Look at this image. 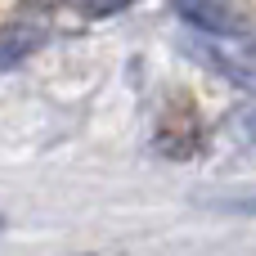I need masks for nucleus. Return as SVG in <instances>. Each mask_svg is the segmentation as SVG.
Instances as JSON below:
<instances>
[{"instance_id":"obj_3","label":"nucleus","mask_w":256,"mask_h":256,"mask_svg":"<svg viewBox=\"0 0 256 256\" xmlns=\"http://www.w3.org/2000/svg\"><path fill=\"white\" fill-rule=\"evenodd\" d=\"M72 9H81V14H90V18H108V14H117V9H126L130 0H68Z\"/></svg>"},{"instance_id":"obj_7","label":"nucleus","mask_w":256,"mask_h":256,"mask_svg":"<svg viewBox=\"0 0 256 256\" xmlns=\"http://www.w3.org/2000/svg\"><path fill=\"white\" fill-rule=\"evenodd\" d=\"M0 230H4V216H0Z\"/></svg>"},{"instance_id":"obj_4","label":"nucleus","mask_w":256,"mask_h":256,"mask_svg":"<svg viewBox=\"0 0 256 256\" xmlns=\"http://www.w3.org/2000/svg\"><path fill=\"white\" fill-rule=\"evenodd\" d=\"M216 207H225V212H243V216H256V189L238 194V198H225V202H216Z\"/></svg>"},{"instance_id":"obj_6","label":"nucleus","mask_w":256,"mask_h":256,"mask_svg":"<svg viewBox=\"0 0 256 256\" xmlns=\"http://www.w3.org/2000/svg\"><path fill=\"white\" fill-rule=\"evenodd\" d=\"M248 63H252V68H256V40H252V45H248Z\"/></svg>"},{"instance_id":"obj_2","label":"nucleus","mask_w":256,"mask_h":256,"mask_svg":"<svg viewBox=\"0 0 256 256\" xmlns=\"http://www.w3.org/2000/svg\"><path fill=\"white\" fill-rule=\"evenodd\" d=\"M45 36H50V32H45L40 22H9V27L0 32V72L27 63V58L45 45Z\"/></svg>"},{"instance_id":"obj_5","label":"nucleus","mask_w":256,"mask_h":256,"mask_svg":"<svg viewBox=\"0 0 256 256\" xmlns=\"http://www.w3.org/2000/svg\"><path fill=\"white\" fill-rule=\"evenodd\" d=\"M238 135H243L248 144H256V104L243 112V117H238Z\"/></svg>"},{"instance_id":"obj_1","label":"nucleus","mask_w":256,"mask_h":256,"mask_svg":"<svg viewBox=\"0 0 256 256\" xmlns=\"http://www.w3.org/2000/svg\"><path fill=\"white\" fill-rule=\"evenodd\" d=\"M176 14L184 22H194L198 32H212V36H243L248 32V22L234 9H225L220 0H176Z\"/></svg>"}]
</instances>
